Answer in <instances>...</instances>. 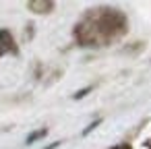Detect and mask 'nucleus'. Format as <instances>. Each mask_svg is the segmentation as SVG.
<instances>
[{
    "instance_id": "1",
    "label": "nucleus",
    "mask_w": 151,
    "mask_h": 149,
    "mask_svg": "<svg viewBox=\"0 0 151 149\" xmlns=\"http://www.w3.org/2000/svg\"><path fill=\"white\" fill-rule=\"evenodd\" d=\"M11 50H13V35L4 29H0V56H4Z\"/></svg>"
}]
</instances>
